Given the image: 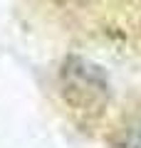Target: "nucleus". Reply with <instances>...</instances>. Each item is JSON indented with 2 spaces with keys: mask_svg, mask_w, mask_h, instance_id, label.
Listing matches in <instances>:
<instances>
[{
  "mask_svg": "<svg viewBox=\"0 0 141 148\" xmlns=\"http://www.w3.org/2000/svg\"><path fill=\"white\" fill-rule=\"evenodd\" d=\"M64 82L69 84L72 91H89L92 96H106L109 94V79L104 77L97 64H92L89 59L82 57H67L64 59V69H62Z\"/></svg>",
  "mask_w": 141,
  "mask_h": 148,
  "instance_id": "1",
  "label": "nucleus"
},
{
  "mask_svg": "<svg viewBox=\"0 0 141 148\" xmlns=\"http://www.w3.org/2000/svg\"><path fill=\"white\" fill-rule=\"evenodd\" d=\"M124 148H141V126L134 128V131L129 133V138H126Z\"/></svg>",
  "mask_w": 141,
  "mask_h": 148,
  "instance_id": "2",
  "label": "nucleus"
}]
</instances>
